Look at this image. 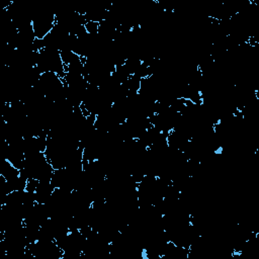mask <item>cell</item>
I'll return each instance as SVG.
<instances>
[{
    "label": "cell",
    "mask_w": 259,
    "mask_h": 259,
    "mask_svg": "<svg viewBox=\"0 0 259 259\" xmlns=\"http://www.w3.org/2000/svg\"><path fill=\"white\" fill-rule=\"evenodd\" d=\"M31 24L35 38L44 39L56 25V14L50 11H39L32 15Z\"/></svg>",
    "instance_id": "cell-1"
}]
</instances>
